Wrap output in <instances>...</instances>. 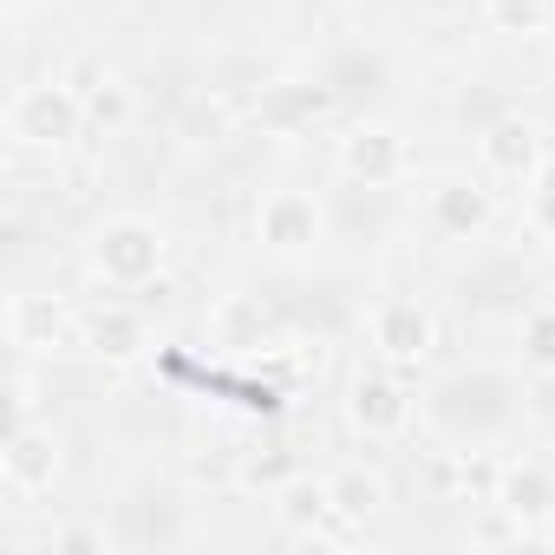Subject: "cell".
<instances>
[{"instance_id":"5bb4252c","label":"cell","mask_w":555,"mask_h":555,"mask_svg":"<svg viewBox=\"0 0 555 555\" xmlns=\"http://www.w3.org/2000/svg\"><path fill=\"white\" fill-rule=\"evenodd\" d=\"M327 490H334V516H347V522H366V516H379V509H386V477H379V470H366V464L334 470V477H327Z\"/></svg>"},{"instance_id":"ba28073f","label":"cell","mask_w":555,"mask_h":555,"mask_svg":"<svg viewBox=\"0 0 555 555\" xmlns=\"http://www.w3.org/2000/svg\"><path fill=\"white\" fill-rule=\"evenodd\" d=\"M53 470H60V438L34 418L14 425L8 438V457H0V477H8V496L14 503H34L40 490H53Z\"/></svg>"},{"instance_id":"4fadbf2b","label":"cell","mask_w":555,"mask_h":555,"mask_svg":"<svg viewBox=\"0 0 555 555\" xmlns=\"http://www.w3.org/2000/svg\"><path fill=\"white\" fill-rule=\"evenodd\" d=\"M274 516H282V529H295V535H314L327 516H334V490H327V477H288L282 490H274Z\"/></svg>"},{"instance_id":"30bf717a","label":"cell","mask_w":555,"mask_h":555,"mask_svg":"<svg viewBox=\"0 0 555 555\" xmlns=\"http://www.w3.org/2000/svg\"><path fill=\"white\" fill-rule=\"evenodd\" d=\"M431 334H438V327H431V314H425L412 295L373 308V347H379V360L399 366V373H412V366L431 353Z\"/></svg>"},{"instance_id":"2e32d148","label":"cell","mask_w":555,"mask_h":555,"mask_svg":"<svg viewBox=\"0 0 555 555\" xmlns=\"http://www.w3.org/2000/svg\"><path fill=\"white\" fill-rule=\"evenodd\" d=\"M522 366L555 373V308H529L522 314Z\"/></svg>"},{"instance_id":"7a4b0ae2","label":"cell","mask_w":555,"mask_h":555,"mask_svg":"<svg viewBox=\"0 0 555 555\" xmlns=\"http://www.w3.org/2000/svg\"><path fill=\"white\" fill-rule=\"evenodd\" d=\"M164 255H170V242H164V229L151 216H105L92 229V248H86L92 274H99L105 288H118V295L151 288L157 274H164Z\"/></svg>"},{"instance_id":"e0dca14e","label":"cell","mask_w":555,"mask_h":555,"mask_svg":"<svg viewBox=\"0 0 555 555\" xmlns=\"http://www.w3.org/2000/svg\"><path fill=\"white\" fill-rule=\"evenodd\" d=\"M483 14L496 34H542L548 27V0H483Z\"/></svg>"},{"instance_id":"d6986e66","label":"cell","mask_w":555,"mask_h":555,"mask_svg":"<svg viewBox=\"0 0 555 555\" xmlns=\"http://www.w3.org/2000/svg\"><path fill=\"white\" fill-rule=\"evenodd\" d=\"M529 222L542 229V235H555V157L535 170V183H529Z\"/></svg>"},{"instance_id":"9c48e42d","label":"cell","mask_w":555,"mask_h":555,"mask_svg":"<svg viewBox=\"0 0 555 555\" xmlns=\"http://www.w3.org/2000/svg\"><path fill=\"white\" fill-rule=\"evenodd\" d=\"M425 216L444 242H470L490 229V183L483 177H438L425 196Z\"/></svg>"},{"instance_id":"6da1fadb","label":"cell","mask_w":555,"mask_h":555,"mask_svg":"<svg viewBox=\"0 0 555 555\" xmlns=\"http://www.w3.org/2000/svg\"><path fill=\"white\" fill-rule=\"evenodd\" d=\"M425 418H431L457 451H483V444H496V438L522 418V399H516V379H509V373L470 366V373H451V379L425 399Z\"/></svg>"},{"instance_id":"3957f363","label":"cell","mask_w":555,"mask_h":555,"mask_svg":"<svg viewBox=\"0 0 555 555\" xmlns=\"http://www.w3.org/2000/svg\"><path fill=\"white\" fill-rule=\"evenodd\" d=\"M86 131V92L73 79H34L8 105V138L27 151H66Z\"/></svg>"},{"instance_id":"277c9868","label":"cell","mask_w":555,"mask_h":555,"mask_svg":"<svg viewBox=\"0 0 555 555\" xmlns=\"http://www.w3.org/2000/svg\"><path fill=\"white\" fill-rule=\"evenodd\" d=\"M412 418H418V399H412V386H405L399 366L379 360V366L353 373V386H347V425H353L366 444H392V438H405Z\"/></svg>"},{"instance_id":"8fae6325","label":"cell","mask_w":555,"mask_h":555,"mask_svg":"<svg viewBox=\"0 0 555 555\" xmlns=\"http://www.w3.org/2000/svg\"><path fill=\"white\" fill-rule=\"evenodd\" d=\"M8 334L21 353H53L60 340H79V321L53 301V295H14L8 308Z\"/></svg>"},{"instance_id":"5b68a950","label":"cell","mask_w":555,"mask_h":555,"mask_svg":"<svg viewBox=\"0 0 555 555\" xmlns=\"http://www.w3.org/2000/svg\"><path fill=\"white\" fill-rule=\"evenodd\" d=\"M542 164H548V157H542L535 118L509 112V118H496V125L477 131V177H483V183H535Z\"/></svg>"},{"instance_id":"ac0fdd59","label":"cell","mask_w":555,"mask_h":555,"mask_svg":"<svg viewBox=\"0 0 555 555\" xmlns=\"http://www.w3.org/2000/svg\"><path fill=\"white\" fill-rule=\"evenodd\" d=\"M86 118H99L105 131H118V125L131 118V99H125V86H112V79H99V86L86 92Z\"/></svg>"},{"instance_id":"8992f818","label":"cell","mask_w":555,"mask_h":555,"mask_svg":"<svg viewBox=\"0 0 555 555\" xmlns=\"http://www.w3.org/2000/svg\"><path fill=\"white\" fill-rule=\"evenodd\" d=\"M405 170H412V151H405L399 131H386V125H353V131L340 138V177H353V183H366V190H392Z\"/></svg>"},{"instance_id":"7c38bea8","label":"cell","mask_w":555,"mask_h":555,"mask_svg":"<svg viewBox=\"0 0 555 555\" xmlns=\"http://www.w3.org/2000/svg\"><path fill=\"white\" fill-rule=\"evenodd\" d=\"M144 340H151V327H144V314L125 308V301H105V308H92V314L79 321V347L99 353V360H138Z\"/></svg>"},{"instance_id":"52a82bcc","label":"cell","mask_w":555,"mask_h":555,"mask_svg":"<svg viewBox=\"0 0 555 555\" xmlns=\"http://www.w3.org/2000/svg\"><path fill=\"white\" fill-rule=\"evenodd\" d=\"M255 242H268L274 255H301L321 242V203L308 190H268L255 203Z\"/></svg>"},{"instance_id":"9a60e30c","label":"cell","mask_w":555,"mask_h":555,"mask_svg":"<svg viewBox=\"0 0 555 555\" xmlns=\"http://www.w3.org/2000/svg\"><path fill=\"white\" fill-rule=\"evenodd\" d=\"M496 503H509V516H542L555 503L542 464H503V483H496Z\"/></svg>"}]
</instances>
